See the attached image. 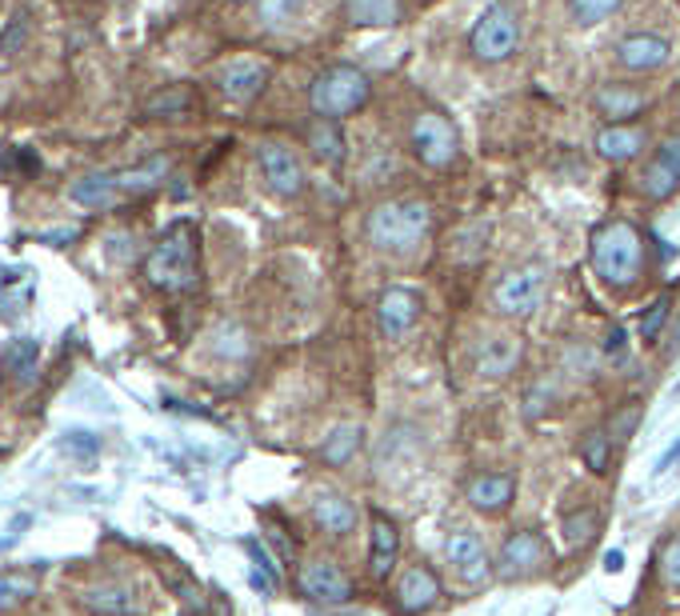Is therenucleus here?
Segmentation results:
<instances>
[{
    "label": "nucleus",
    "mask_w": 680,
    "mask_h": 616,
    "mask_svg": "<svg viewBox=\"0 0 680 616\" xmlns=\"http://www.w3.org/2000/svg\"><path fill=\"white\" fill-rule=\"evenodd\" d=\"M677 393H680V380H677Z\"/></svg>",
    "instance_id": "nucleus-45"
},
{
    "label": "nucleus",
    "mask_w": 680,
    "mask_h": 616,
    "mask_svg": "<svg viewBox=\"0 0 680 616\" xmlns=\"http://www.w3.org/2000/svg\"><path fill=\"white\" fill-rule=\"evenodd\" d=\"M657 157L665 160V165H669V168H677V173H680V136H672V140H665V148H660Z\"/></svg>",
    "instance_id": "nucleus-41"
},
{
    "label": "nucleus",
    "mask_w": 680,
    "mask_h": 616,
    "mask_svg": "<svg viewBox=\"0 0 680 616\" xmlns=\"http://www.w3.org/2000/svg\"><path fill=\"white\" fill-rule=\"evenodd\" d=\"M521 36H524L521 12H516L513 4L496 0V4H489V9L481 12V21L472 24L469 49L481 64H504L516 49H521Z\"/></svg>",
    "instance_id": "nucleus-5"
},
{
    "label": "nucleus",
    "mask_w": 680,
    "mask_h": 616,
    "mask_svg": "<svg viewBox=\"0 0 680 616\" xmlns=\"http://www.w3.org/2000/svg\"><path fill=\"white\" fill-rule=\"evenodd\" d=\"M192 88H185V84H168V88H160L157 96H148L145 113L148 116H185L192 108Z\"/></svg>",
    "instance_id": "nucleus-28"
},
{
    "label": "nucleus",
    "mask_w": 680,
    "mask_h": 616,
    "mask_svg": "<svg viewBox=\"0 0 680 616\" xmlns=\"http://www.w3.org/2000/svg\"><path fill=\"white\" fill-rule=\"evenodd\" d=\"M660 573H665V581H669L672 588H680V536H672V541L665 544V553H660Z\"/></svg>",
    "instance_id": "nucleus-36"
},
{
    "label": "nucleus",
    "mask_w": 680,
    "mask_h": 616,
    "mask_svg": "<svg viewBox=\"0 0 680 616\" xmlns=\"http://www.w3.org/2000/svg\"><path fill=\"white\" fill-rule=\"evenodd\" d=\"M313 521L328 536H348L356 529V504L341 492H321L313 501Z\"/></svg>",
    "instance_id": "nucleus-20"
},
{
    "label": "nucleus",
    "mask_w": 680,
    "mask_h": 616,
    "mask_svg": "<svg viewBox=\"0 0 680 616\" xmlns=\"http://www.w3.org/2000/svg\"><path fill=\"white\" fill-rule=\"evenodd\" d=\"M400 556V533L385 512H373V533H368V573L373 581H388Z\"/></svg>",
    "instance_id": "nucleus-17"
},
{
    "label": "nucleus",
    "mask_w": 680,
    "mask_h": 616,
    "mask_svg": "<svg viewBox=\"0 0 680 616\" xmlns=\"http://www.w3.org/2000/svg\"><path fill=\"white\" fill-rule=\"evenodd\" d=\"M432 229L429 200H388L368 217V241L380 252H408Z\"/></svg>",
    "instance_id": "nucleus-3"
},
{
    "label": "nucleus",
    "mask_w": 680,
    "mask_h": 616,
    "mask_svg": "<svg viewBox=\"0 0 680 616\" xmlns=\"http://www.w3.org/2000/svg\"><path fill=\"white\" fill-rule=\"evenodd\" d=\"M393 601H397V608L405 616L429 613V608L440 601L437 573H432V568H425V564H412V568H408V573L397 581V588H393Z\"/></svg>",
    "instance_id": "nucleus-11"
},
{
    "label": "nucleus",
    "mask_w": 680,
    "mask_h": 616,
    "mask_svg": "<svg viewBox=\"0 0 680 616\" xmlns=\"http://www.w3.org/2000/svg\"><path fill=\"white\" fill-rule=\"evenodd\" d=\"M360 440H365L360 425H336L333 437H325V449H321V460H325L328 469H341V464H348V460L356 457V449H360Z\"/></svg>",
    "instance_id": "nucleus-25"
},
{
    "label": "nucleus",
    "mask_w": 680,
    "mask_h": 616,
    "mask_svg": "<svg viewBox=\"0 0 680 616\" xmlns=\"http://www.w3.org/2000/svg\"><path fill=\"white\" fill-rule=\"evenodd\" d=\"M405 17V0H345V21L356 29H388Z\"/></svg>",
    "instance_id": "nucleus-21"
},
{
    "label": "nucleus",
    "mask_w": 680,
    "mask_h": 616,
    "mask_svg": "<svg viewBox=\"0 0 680 616\" xmlns=\"http://www.w3.org/2000/svg\"><path fill=\"white\" fill-rule=\"evenodd\" d=\"M308 148L316 153V160L341 165V160H345V136H341L336 121H325V116H321V121L308 128Z\"/></svg>",
    "instance_id": "nucleus-26"
},
{
    "label": "nucleus",
    "mask_w": 680,
    "mask_h": 616,
    "mask_svg": "<svg viewBox=\"0 0 680 616\" xmlns=\"http://www.w3.org/2000/svg\"><path fill=\"white\" fill-rule=\"evenodd\" d=\"M81 608L96 616H133L140 613V596L128 585H93L81 588Z\"/></svg>",
    "instance_id": "nucleus-19"
},
{
    "label": "nucleus",
    "mask_w": 680,
    "mask_h": 616,
    "mask_svg": "<svg viewBox=\"0 0 680 616\" xmlns=\"http://www.w3.org/2000/svg\"><path fill=\"white\" fill-rule=\"evenodd\" d=\"M4 373L17 376V380H32V373H36V341H12L9 353H4Z\"/></svg>",
    "instance_id": "nucleus-30"
},
{
    "label": "nucleus",
    "mask_w": 680,
    "mask_h": 616,
    "mask_svg": "<svg viewBox=\"0 0 680 616\" xmlns=\"http://www.w3.org/2000/svg\"><path fill=\"white\" fill-rule=\"evenodd\" d=\"M597 529H600L597 509H576V512H568L565 524H561V533H565L568 544H588L597 536Z\"/></svg>",
    "instance_id": "nucleus-31"
},
{
    "label": "nucleus",
    "mask_w": 680,
    "mask_h": 616,
    "mask_svg": "<svg viewBox=\"0 0 680 616\" xmlns=\"http://www.w3.org/2000/svg\"><path fill=\"white\" fill-rule=\"evenodd\" d=\"M444 556H449V564L457 568V576H461L464 585H481L484 576H489V553H484V541L472 529L449 533Z\"/></svg>",
    "instance_id": "nucleus-10"
},
{
    "label": "nucleus",
    "mask_w": 680,
    "mask_h": 616,
    "mask_svg": "<svg viewBox=\"0 0 680 616\" xmlns=\"http://www.w3.org/2000/svg\"><path fill=\"white\" fill-rule=\"evenodd\" d=\"M296 585L316 605H345V601H353V581L333 561H308L301 568V576H296Z\"/></svg>",
    "instance_id": "nucleus-9"
},
{
    "label": "nucleus",
    "mask_w": 680,
    "mask_h": 616,
    "mask_svg": "<svg viewBox=\"0 0 680 616\" xmlns=\"http://www.w3.org/2000/svg\"><path fill=\"white\" fill-rule=\"evenodd\" d=\"M640 188H645V197L649 200H669L672 192L680 188V173L657 157L649 168H645V173H640Z\"/></svg>",
    "instance_id": "nucleus-27"
},
{
    "label": "nucleus",
    "mask_w": 680,
    "mask_h": 616,
    "mask_svg": "<svg viewBox=\"0 0 680 616\" xmlns=\"http://www.w3.org/2000/svg\"><path fill=\"white\" fill-rule=\"evenodd\" d=\"M304 4H308V0H264V12H269L272 24H284V21H293V17H301Z\"/></svg>",
    "instance_id": "nucleus-38"
},
{
    "label": "nucleus",
    "mask_w": 680,
    "mask_h": 616,
    "mask_svg": "<svg viewBox=\"0 0 680 616\" xmlns=\"http://www.w3.org/2000/svg\"><path fill=\"white\" fill-rule=\"evenodd\" d=\"M620 564H625V553H617V549H613V553H605V568H608V573H617Z\"/></svg>",
    "instance_id": "nucleus-44"
},
{
    "label": "nucleus",
    "mask_w": 680,
    "mask_h": 616,
    "mask_svg": "<svg viewBox=\"0 0 680 616\" xmlns=\"http://www.w3.org/2000/svg\"><path fill=\"white\" fill-rule=\"evenodd\" d=\"M617 9H620V0H568V12H573L576 24H600Z\"/></svg>",
    "instance_id": "nucleus-33"
},
{
    "label": "nucleus",
    "mask_w": 680,
    "mask_h": 616,
    "mask_svg": "<svg viewBox=\"0 0 680 616\" xmlns=\"http://www.w3.org/2000/svg\"><path fill=\"white\" fill-rule=\"evenodd\" d=\"M640 148H645V133L637 125H605L597 133V153L605 160H617V165L632 160Z\"/></svg>",
    "instance_id": "nucleus-22"
},
{
    "label": "nucleus",
    "mask_w": 680,
    "mask_h": 616,
    "mask_svg": "<svg viewBox=\"0 0 680 616\" xmlns=\"http://www.w3.org/2000/svg\"><path fill=\"white\" fill-rule=\"evenodd\" d=\"M377 321H380V333L385 336H405L412 324L420 321V296L412 289H385L377 301Z\"/></svg>",
    "instance_id": "nucleus-16"
},
{
    "label": "nucleus",
    "mask_w": 680,
    "mask_h": 616,
    "mask_svg": "<svg viewBox=\"0 0 680 616\" xmlns=\"http://www.w3.org/2000/svg\"><path fill=\"white\" fill-rule=\"evenodd\" d=\"M597 108L605 116H613V125H625L628 116H637L645 108V93L628 88V84H605L597 93Z\"/></svg>",
    "instance_id": "nucleus-23"
},
{
    "label": "nucleus",
    "mask_w": 680,
    "mask_h": 616,
    "mask_svg": "<svg viewBox=\"0 0 680 616\" xmlns=\"http://www.w3.org/2000/svg\"><path fill=\"white\" fill-rule=\"evenodd\" d=\"M513 497H516L513 472H481V477H472V481L464 484V501L477 512H484V516L504 512L513 504Z\"/></svg>",
    "instance_id": "nucleus-12"
},
{
    "label": "nucleus",
    "mask_w": 680,
    "mask_h": 616,
    "mask_svg": "<svg viewBox=\"0 0 680 616\" xmlns=\"http://www.w3.org/2000/svg\"><path fill=\"white\" fill-rule=\"evenodd\" d=\"M669 309H672V296L665 293L649 304V313L640 316V341H645V345H652V341L660 336V328H665V321H669Z\"/></svg>",
    "instance_id": "nucleus-34"
},
{
    "label": "nucleus",
    "mask_w": 680,
    "mask_h": 616,
    "mask_svg": "<svg viewBox=\"0 0 680 616\" xmlns=\"http://www.w3.org/2000/svg\"><path fill=\"white\" fill-rule=\"evenodd\" d=\"M96 437L93 432H64L61 437V452H73V457H96Z\"/></svg>",
    "instance_id": "nucleus-37"
},
{
    "label": "nucleus",
    "mask_w": 680,
    "mask_h": 616,
    "mask_svg": "<svg viewBox=\"0 0 680 616\" xmlns=\"http://www.w3.org/2000/svg\"><path fill=\"white\" fill-rule=\"evenodd\" d=\"M637 420H640V408L628 405L620 417H613V425H608V437H613V440H628V437H632V429H637Z\"/></svg>",
    "instance_id": "nucleus-39"
},
{
    "label": "nucleus",
    "mask_w": 680,
    "mask_h": 616,
    "mask_svg": "<svg viewBox=\"0 0 680 616\" xmlns=\"http://www.w3.org/2000/svg\"><path fill=\"white\" fill-rule=\"evenodd\" d=\"M257 165H261L264 185L276 192V197H301L304 192V168L296 160L293 148L276 145V140H264L257 148Z\"/></svg>",
    "instance_id": "nucleus-8"
},
{
    "label": "nucleus",
    "mask_w": 680,
    "mask_h": 616,
    "mask_svg": "<svg viewBox=\"0 0 680 616\" xmlns=\"http://www.w3.org/2000/svg\"><path fill=\"white\" fill-rule=\"evenodd\" d=\"M368 96H373V84H368V76L360 69H353V64H328L325 73L313 81V88H308V105L325 121H341V116L365 108Z\"/></svg>",
    "instance_id": "nucleus-4"
},
{
    "label": "nucleus",
    "mask_w": 680,
    "mask_h": 616,
    "mask_svg": "<svg viewBox=\"0 0 680 616\" xmlns=\"http://www.w3.org/2000/svg\"><path fill=\"white\" fill-rule=\"evenodd\" d=\"M264 84H269V64L261 61H229L220 69V93L229 96L232 105H249Z\"/></svg>",
    "instance_id": "nucleus-18"
},
{
    "label": "nucleus",
    "mask_w": 680,
    "mask_h": 616,
    "mask_svg": "<svg viewBox=\"0 0 680 616\" xmlns=\"http://www.w3.org/2000/svg\"><path fill=\"white\" fill-rule=\"evenodd\" d=\"M544 556H548V544H544L541 533H533V529L513 533L501 544V576L504 581H513V576L536 573V568L544 564Z\"/></svg>",
    "instance_id": "nucleus-13"
},
{
    "label": "nucleus",
    "mask_w": 680,
    "mask_h": 616,
    "mask_svg": "<svg viewBox=\"0 0 680 616\" xmlns=\"http://www.w3.org/2000/svg\"><path fill=\"white\" fill-rule=\"evenodd\" d=\"M32 593H36V576L32 573H0V613L24 605Z\"/></svg>",
    "instance_id": "nucleus-29"
},
{
    "label": "nucleus",
    "mask_w": 680,
    "mask_h": 616,
    "mask_svg": "<svg viewBox=\"0 0 680 616\" xmlns=\"http://www.w3.org/2000/svg\"><path fill=\"white\" fill-rule=\"evenodd\" d=\"M145 276L160 293H189L200 281V244L189 220H177L172 229L153 244L145 257Z\"/></svg>",
    "instance_id": "nucleus-1"
},
{
    "label": "nucleus",
    "mask_w": 680,
    "mask_h": 616,
    "mask_svg": "<svg viewBox=\"0 0 680 616\" xmlns=\"http://www.w3.org/2000/svg\"><path fill=\"white\" fill-rule=\"evenodd\" d=\"M593 269H597L600 281L617 284V289H628L640 276L645 244H640V232L628 220H608L605 229H597V237H593Z\"/></svg>",
    "instance_id": "nucleus-2"
},
{
    "label": "nucleus",
    "mask_w": 680,
    "mask_h": 616,
    "mask_svg": "<svg viewBox=\"0 0 680 616\" xmlns=\"http://www.w3.org/2000/svg\"><path fill=\"white\" fill-rule=\"evenodd\" d=\"M116 177H101V173H88V177L73 180L69 185V200L81 205V209H108L116 200Z\"/></svg>",
    "instance_id": "nucleus-24"
},
{
    "label": "nucleus",
    "mask_w": 680,
    "mask_h": 616,
    "mask_svg": "<svg viewBox=\"0 0 680 616\" xmlns=\"http://www.w3.org/2000/svg\"><path fill=\"white\" fill-rule=\"evenodd\" d=\"M677 457H680V440H677V445H672L669 452H665V457L657 460V469H652V472H657V477H660V472H669V464H672V460H677Z\"/></svg>",
    "instance_id": "nucleus-43"
},
{
    "label": "nucleus",
    "mask_w": 680,
    "mask_h": 616,
    "mask_svg": "<svg viewBox=\"0 0 680 616\" xmlns=\"http://www.w3.org/2000/svg\"><path fill=\"white\" fill-rule=\"evenodd\" d=\"M412 153H417L420 165L429 168H449L461 153V136L452 128L449 116L440 113H420L412 121Z\"/></svg>",
    "instance_id": "nucleus-7"
},
{
    "label": "nucleus",
    "mask_w": 680,
    "mask_h": 616,
    "mask_svg": "<svg viewBox=\"0 0 680 616\" xmlns=\"http://www.w3.org/2000/svg\"><path fill=\"white\" fill-rule=\"evenodd\" d=\"M669 56L672 44L665 36H657V32H632V36H625L617 44V61L628 73H652L660 64H669Z\"/></svg>",
    "instance_id": "nucleus-14"
},
{
    "label": "nucleus",
    "mask_w": 680,
    "mask_h": 616,
    "mask_svg": "<svg viewBox=\"0 0 680 616\" xmlns=\"http://www.w3.org/2000/svg\"><path fill=\"white\" fill-rule=\"evenodd\" d=\"M521 356H524L521 336L496 333V336H489V341H481V348L472 356V368L481 376H489V380H501V376H509L521 365Z\"/></svg>",
    "instance_id": "nucleus-15"
},
{
    "label": "nucleus",
    "mask_w": 680,
    "mask_h": 616,
    "mask_svg": "<svg viewBox=\"0 0 680 616\" xmlns=\"http://www.w3.org/2000/svg\"><path fill=\"white\" fill-rule=\"evenodd\" d=\"M17 41H24V17H12V24H9V32H4V41H0V49H4V53H12V49H17Z\"/></svg>",
    "instance_id": "nucleus-40"
},
{
    "label": "nucleus",
    "mask_w": 680,
    "mask_h": 616,
    "mask_svg": "<svg viewBox=\"0 0 680 616\" xmlns=\"http://www.w3.org/2000/svg\"><path fill=\"white\" fill-rule=\"evenodd\" d=\"M160 177H165V160H153L148 168H136V173H121V177H116V185H121V188H153Z\"/></svg>",
    "instance_id": "nucleus-35"
},
{
    "label": "nucleus",
    "mask_w": 680,
    "mask_h": 616,
    "mask_svg": "<svg viewBox=\"0 0 680 616\" xmlns=\"http://www.w3.org/2000/svg\"><path fill=\"white\" fill-rule=\"evenodd\" d=\"M580 460H585L593 472H608V460H613V437L605 429H593L580 440Z\"/></svg>",
    "instance_id": "nucleus-32"
},
{
    "label": "nucleus",
    "mask_w": 680,
    "mask_h": 616,
    "mask_svg": "<svg viewBox=\"0 0 680 616\" xmlns=\"http://www.w3.org/2000/svg\"><path fill=\"white\" fill-rule=\"evenodd\" d=\"M605 353H608V356H620V353H625V333H620V328H613V333H608Z\"/></svg>",
    "instance_id": "nucleus-42"
},
{
    "label": "nucleus",
    "mask_w": 680,
    "mask_h": 616,
    "mask_svg": "<svg viewBox=\"0 0 680 616\" xmlns=\"http://www.w3.org/2000/svg\"><path fill=\"white\" fill-rule=\"evenodd\" d=\"M544 293H548V269L544 264H521L509 269L492 289V301L504 316H529L541 309Z\"/></svg>",
    "instance_id": "nucleus-6"
}]
</instances>
